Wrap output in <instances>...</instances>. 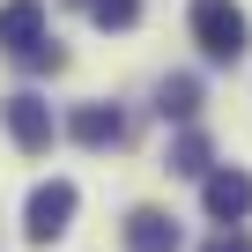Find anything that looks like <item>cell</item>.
<instances>
[{
	"label": "cell",
	"mask_w": 252,
	"mask_h": 252,
	"mask_svg": "<svg viewBox=\"0 0 252 252\" xmlns=\"http://www.w3.org/2000/svg\"><path fill=\"white\" fill-rule=\"evenodd\" d=\"M8 134H15V149H23V156H45V149H52V104H45V96H30V89H23V96H8Z\"/></svg>",
	"instance_id": "3"
},
{
	"label": "cell",
	"mask_w": 252,
	"mask_h": 252,
	"mask_svg": "<svg viewBox=\"0 0 252 252\" xmlns=\"http://www.w3.org/2000/svg\"><path fill=\"white\" fill-rule=\"evenodd\" d=\"M15 60H23V67H30V74H45V67H60V60H67V52H60V45H52V37H37V45H30V52H15Z\"/></svg>",
	"instance_id": "11"
},
{
	"label": "cell",
	"mask_w": 252,
	"mask_h": 252,
	"mask_svg": "<svg viewBox=\"0 0 252 252\" xmlns=\"http://www.w3.org/2000/svg\"><path fill=\"white\" fill-rule=\"evenodd\" d=\"M67 222H74V186H67V178L37 186L30 208H23V237H30V245H52V237H67Z\"/></svg>",
	"instance_id": "2"
},
{
	"label": "cell",
	"mask_w": 252,
	"mask_h": 252,
	"mask_svg": "<svg viewBox=\"0 0 252 252\" xmlns=\"http://www.w3.org/2000/svg\"><path fill=\"white\" fill-rule=\"evenodd\" d=\"M126 252H178V222L163 208H134L126 215Z\"/></svg>",
	"instance_id": "6"
},
{
	"label": "cell",
	"mask_w": 252,
	"mask_h": 252,
	"mask_svg": "<svg viewBox=\"0 0 252 252\" xmlns=\"http://www.w3.org/2000/svg\"><path fill=\"white\" fill-rule=\"evenodd\" d=\"M37 37H45V0H8V8H0V45L30 52Z\"/></svg>",
	"instance_id": "7"
},
{
	"label": "cell",
	"mask_w": 252,
	"mask_h": 252,
	"mask_svg": "<svg viewBox=\"0 0 252 252\" xmlns=\"http://www.w3.org/2000/svg\"><path fill=\"white\" fill-rule=\"evenodd\" d=\"M89 15H96V30H134L141 0H89Z\"/></svg>",
	"instance_id": "10"
},
{
	"label": "cell",
	"mask_w": 252,
	"mask_h": 252,
	"mask_svg": "<svg viewBox=\"0 0 252 252\" xmlns=\"http://www.w3.org/2000/svg\"><path fill=\"white\" fill-rule=\"evenodd\" d=\"M208 252H252V237H245V230H230V222H222V237H208Z\"/></svg>",
	"instance_id": "12"
},
{
	"label": "cell",
	"mask_w": 252,
	"mask_h": 252,
	"mask_svg": "<svg viewBox=\"0 0 252 252\" xmlns=\"http://www.w3.org/2000/svg\"><path fill=\"white\" fill-rule=\"evenodd\" d=\"M67 134H74L82 149H119V141H126V119H119L111 104H74Z\"/></svg>",
	"instance_id": "5"
},
{
	"label": "cell",
	"mask_w": 252,
	"mask_h": 252,
	"mask_svg": "<svg viewBox=\"0 0 252 252\" xmlns=\"http://www.w3.org/2000/svg\"><path fill=\"white\" fill-rule=\"evenodd\" d=\"M200 200H208L215 222H245V215H252V178H245V171H208V178H200Z\"/></svg>",
	"instance_id": "4"
},
{
	"label": "cell",
	"mask_w": 252,
	"mask_h": 252,
	"mask_svg": "<svg viewBox=\"0 0 252 252\" xmlns=\"http://www.w3.org/2000/svg\"><path fill=\"white\" fill-rule=\"evenodd\" d=\"M208 156H215V149H208L200 126H186V134L171 141V171H178V178H208Z\"/></svg>",
	"instance_id": "8"
},
{
	"label": "cell",
	"mask_w": 252,
	"mask_h": 252,
	"mask_svg": "<svg viewBox=\"0 0 252 252\" xmlns=\"http://www.w3.org/2000/svg\"><path fill=\"white\" fill-rule=\"evenodd\" d=\"M156 111H163V119H178V126H193V111H200V82H193V74H171Z\"/></svg>",
	"instance_id": "9"
},
{
	"label": "cell",
	"mask_w": 252,
	"mask_h": 252,
	"mask_svg": "<svg viewBox=\"0 0 252 252\" xmlns=\"http://www.w3.org/2000/svg\"><path fill=\"white\" fill-rule=\"evenodd\" d=\"M193 45H200L215 67L245 60V45H252V23H245V8H237V0H193Z\"/></svg>",
	"instance_id": "1"
},
{
	"label": "cell",
	"mask_w": 252,
	"mask_h": 252,
	"mask_svg": "<svg viewBox=\"0 0 252 252\" xmlns=\"http://www.w3.org/2000/svg\"><path fill=\"white\" fill-rule=\"evenodd\" d=\"M82 8H89V0H82Z\"/></svg>",
	"instance_id": "13"
}]
</instances>
